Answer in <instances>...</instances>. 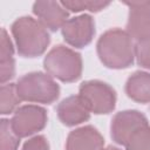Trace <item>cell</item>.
Here are the masks:
<instances>
[{"mask_svg": "<svg viewBox=\"0 0 150 150\" xmlns=\"http://www.w3.org/2000/svg\"><path fill=\"white\" fill-rule=\"evenodd\" d=\"M97 54L102 63L109 68H127L135 57L132 38L122 29L107 30L98 39Z\"/></svg>", "mask_w": 150, "mask_h": 150, "instance_id": "6da1fadb", "label": "cell"}, {"mask_svg": "<svg viewBox=\"0 0 150 150\" xmlns=\"http://www.w3.org/2000/svg\"><path fill=\"white\" fill-rule=\"evenodd\" d=\"M12 34L18 53L25 57L41 55L49 45L47 28L39 20L30 16L19 18L12 25Z\"/></svg>", "mask_w": 150, "mask_h": 150, "instance_id": "7a4b0ae2", "label": "cell"}, {"mask_svg": "<svg viewBox=\"0 0 150 150\" xmlns=\"http://www.w3.org/2000/svg\"><path fill=\"white\" fill-rule=\"evenodd\" d=\"M15 87L21 101L35 103H52L60 94V88L54 79L40 71L23 75L15 83Z\"/></svg>", "mask_w": 150, "mask_h": 150, "instance_id": "3957f363", "label": "cell"}, {"mask_svg": "<svg viewBox=\"0 0 150 150\" xmlns=\"http://www.w3.org/2000/svg\"><path fill=\"white\" fill-rule=\"evenodd\" d=\"M43 66L48 75L63 82L76 81L82 73L80 54L64 46L54 47L45 57Z\"/></svg>", "mask_w": 150, "mask_h": 150, "instance_id": "277c9868", "label": "cell"}, {"mask_svg": "<svg viewBox=\"0 0 150 150\" xmlns=\"http://www.w3.org/2000/svg\"><path fill=\"white\" fill-rule=\"evenodd\" d=\"M79 96L94 114H108L115 108L116 94L114 89L101 81L83 82L80 86Z\"/></svg>", "mask_w": 150, "mask_h": 150, "instance_id": "5b68a950", "label": "cell"}, {"mask_svg": "<svg viewBox=\"0 0 150 150\" xmlns=\"http://www.w3.org/2000/svg\"><path fill=\"white\" fill-rule=\"evenodd\" d=\"M46 122V110L39 105L28 104L20 107L14 111L11 125L19 137H27L43 129Z\"/></svg>", "mask_w": 150, "mask_h": 150, "instance_id": "8992f818", "label": "cell"}, {"mask_svg": "<svg viewBox=\"0 0 150 150\" xmlns=\"http://www.w3.org/2000/svg\"><path fill=\"white\" fill-rule=\"evenodd\" d=\"M145 125H148V121L139 111L125 110L117 112L111 122V137L116 143L125 145L130 137Z\"/></svg>", "mask_w": 150, "mask_h": 150, "instance_id": "52a82bcc", "label": "cell"}, {"mask_svg": "<svg viewBox=\"0 0 150 150\" xmlns=\"http://www.w3.org/2000/svg\"><path fill=\"white\" fill-rule=\"evenodd\" d=\"M94 33V21L91 16L87 14L68 19L62 26V35L67 43L77 48L87 46L91 41Z\"/></svg>", "mask_w": 150, "mask_h": 150, "instance_id": "ba28073f", "label": "cell"}, {"mask_svg": "<svg viewBox=\"0 0 150 150\" xmlns=\"http://www.w3.org/2000/svg\"><path fill=\"white\" fill-rule=\"evenodd\" d=\"M124 5L130 9L127 33L136 40L150 36V1H127Z\"/></svg>", "mask_w": 150, "mask_h": 150, "instance_id": "9c48e42d", "label": "cell"}, {"mask_svg": "<svg viewBox=\"0 0 150 150\" xmlns=\"http://www.w3.org/2000/svg\"><path fill=\"white\" fill-rule=\"evenodd\" d=\"M33 12L39 21L50 30L62 28L68 20V12L61 2L56 1H36L33 6Z\"/></svg>", "mask_w": 150, "mask_h": 150, "instance_id": "30bf717a", "label": "cell"}, {"mask_svg": "<svg viewBox=\"0 0 150 150\" xmlns=\"http://www.w3.org/2000/svg\"><path fill=\"white\" fill-rule=\"evenodd\" d=\"M104 139L93 127L86 125L73 130L67 138L66 150H102Z\"/></svg>", "mask_w": 150, "mask_h": 150, "instance_id": "8fae6325", "label": "cell"}, {"mask_svg": "<svg viewBox=\"0 0 150 150\" xmlns=\"http://www.w3.org/2000/svg\"><path fill=\"white\" fill-rule=\"evenodd\" d=\"M57 116L63 124L71 127L87 121L90 116V111L81 97L74 95L64 98L57 105Z\"/></svg>", "mask_w": 150, "mask_h": 150, "instance_id": "7c38bea8", "label": "cell"}, {"mask_svg": "<svg viewBox=\"0 0 150 150\" xmlns=\"http://www.w3.org/2000/svg\"><path fill=\"white\" fill-rule=\"evenodd\" d=\"M125 93L136 102H150V74L145 71L134 73L125 83Z\"/></svg>", "mask_w": 150, "mask_h": 150, "instance_id": "4fadbf2b", "label": "cell"}, {"mask_svg": "<svg viewBox=\"0 0 150 150\" xmlns=\"http://www.w3.org/2000/svg\"><path fill=\"white\" fill-rule=\"evenodd\" d=\"M14 49L12 41L6 32V29H1V39H0V81L2 84L9 81L14 76Z\"/></svg>", "mask_w": 150, "mask_h": 150, "instance_id": "5bb4252c", "label": "cell"}, {"mask_svg": "<svg viewBox=\"0 0 150 150\" xmlns=\"http://www.w3.org/2000/svg\"><path fill=\"white\" fill-rule=\"evenodd\" d=\"M21 102L16 87L13 83L2 84L0 88V111L1 114H11L15 111V108Z\"/></svg>", "mask_w": 150, "mask_h": 150, "instance_id": "9a60e30c", "label": "cell"}, {"mask_svg": "<svg viewBox=\"0 0 150 150\" xmlns=\"http://www.w3.org/2000/svg\"><path fill=\"white\" fill-rule=\"evenodd\" d=\"M20 137L14 132L11 121L2 120L0 123V150H18Z\"/></svg>", "mask_w": 150, "mask_h": 150, "instance_id": "2e32d148", "label": "cell"}, {"mask_svg": "<svg viewBox=\"0 0 150 150\" xmlns=\"http://www.w3.org/2000/svg\"><path fill=\"white\" fill-rule=\"evenodd\" d=\"M127 150H150V127L138 129L125 144Z\"/></svg>", "mask_w": 150, "mask_h": 150, "instance_id": "e0dca14e", "label": "cell"}, {"mask_svg": "<svg viewBox=\"0 0 150 150\" xmlns=\"http://www.w3.org/2000/svg\"><path fill=\"white\" fill-rule=\"evenodd\" d=\"M61 4L66 9L71 12H81L84 9L90 12H98L109 5L107 1H62Z\"/></svg>", "mask_w": 150, "mask_h": 150, "instance_id": "ac0fdd59", "label": "cell"}, {"mask_svg": "<svg viewBox=\"0 0 150 150\" xmlns=\"http://www.w3.org/2000/svg\"><path fill=\"white\" fill-rule=\"evenodd\" d=\"M135 57L139 66L150 69V36L137 40L135 45Z\"/></svg>", "mask_w": 150, "mask_h": 150, "instance_id": "d6986e66", "label": "cell"}, {"mask_svg": "<svg viewBox=\"0 0 150 150\" xmlns=\"http://www.w3.org/2000/svg\"><path fill=\"white\" fill-rule=\"evenodd\" d=\"M22 150H49V145L43 136H35L23 144Z\"/></svg>", "mask_w": 150, "mask_h": 150, "instance_id": "ffe728a7", "label": "cell"}, {"mask_svg": "<svg viewBox=\"0 0 150 150\" xmlns=\"http://www.w3.org/2000/svg\"><path fill=\"white\" fill-rule=\"evenodd\" d=\"M102 150H120V149H117V148H115V146H108V148L102 149Z\"/></svg>", "mask_w": 150, "mask_h": 150, "instance_id": "44dd1931", "label": "cell"}]
</instances>
